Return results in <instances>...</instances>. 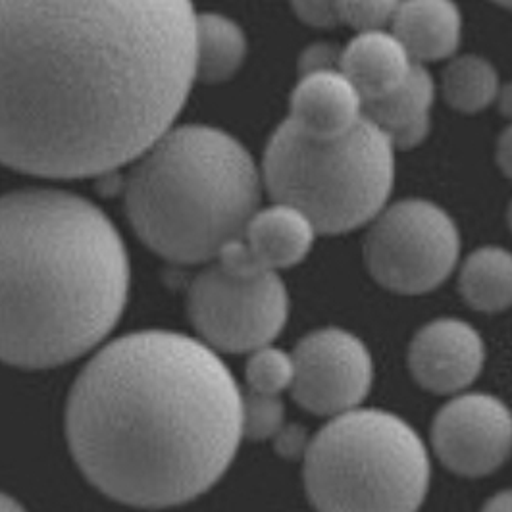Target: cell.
Returning a JSON list of instances; mask_svg holds the SVG:
<instances>
[{
	"label": "cell",
	"mask_w": 512,
	"mask_h": 512,
	"mask_svg": "<svg viewBox=\"0 0 512 512\" xmlns=\"http://www.w3.org/2000/svg\"><path fill=\"white\" fill-rule=\"evenodd\" d=\"M285 407L280 395L249 391L243 395V436L268 439L282 432Z\"/></svg>",
	"instance_id": "21"
},
{
	"label": "cell",
	"mask_w": 512,
	"mask_h": 512,
	"mask_svg": "<svg viewBox=\"0 0 512 512\" xmlns=\"http://www.w3.org/2000/svg\"><path fill=\"white\" fill-rule=\"evenodd\" d=\"M247 41L241 27L220 14L197 16V77L220 83L243 64Z\"/></svg>",
	"instance_id": "18"
},
{
	"label": "cell",
	"mask_w": 512,
	"mask_h": 512,
	"mask_svg": "<svg viewBox=\"0 0 512 512\" xmlns=\"http://www.w3.org/2000/svg\"><path fill=\"white\" fill-rule=\"evenodd\" d=\"M393 178V143L364 116L337 137L310 135L287 120L264 156L270 195L301 210L320 233H343L372 220Z\"/></svg>",
	"instance_id": "5"
},
{
	"label": "cell",
	"mask_w": 512,
	"mask_h": 512,
	"mask_svg": "<svg viewBox=\"0 0 512 512\" xmlns=\"http://www.w3.org/2000/svg\"><path fill=\"white\" fill-rule=\"evenodd\" d=\"M191 283L187 308L206 345L253 353L270 345L287 322L289 299L278 272L258 266L241 237L231 241Z\"/></svg>",
	"instance_id": "7"
},
{
	"label": "cell",
	"mask_w": 512,
	"mask_h": 512,
	"mask_svg": "<svg viewBox=\"0 0 512 512\" xmlns=\"http://www.w3.org/2000/svg\"><path fill=\"white\" fill-rule=\"evenodd\" d=\"M249 391L264 395H282L285 389H291L295 364L293 357L276 347H260L253 351L245 368Z\"/></svg>",
	"instance_id": "20"
},
{
	"label": "cell",
	"mask_w": 512,
	"mask_h": 512,
	"mask_svg": "<svg viewBox=\"0 0 512 512\" xmlns=\"http://www.w3.org/2000/svg\"><path fill=\"white\" fill-rule=\"evenodd\" d=\"M461 291L464 301L482 312L512 307V253L499 247L472 253L462 266Z\"/></svg>",
	"instance_id": "17"
},
{
	"label": "cell",
	"mask_w": 512,
	"mask_h": 512,
	"mask_svg": "<svg viewBox=\"0 0 512 512\" xmlns=\"http://www.w3.org/2000/svg\"><path fill=\"white\" fill-rule=\"evenodd\" d=\"M482 512H512V489L493 495Z\"/></svg>",
	"instance_id": "26"
},
{
	"label": "cell",
	"mask_w": 512,
	"mask_h": 512,
	"mask_svg": "<svg viewBox=\"0 0 512 512\" xmlns=\"http://www.w3.org/2000/svg\"><path fill=\"white\" fill-rule=\"evenodd\" d=\"M129 291L124 241L101 208L56 189L0 197V360L51 368L97 347Z\"/></svg>",
	"instance_id": "3"
},
{
	"label": "cell",
	"mask_w": 512,
	"mask_h": 512,
	"mask_svg": "<svg viewBox=\"0 0 512 512\" xmlns=\"http://www.w3.org/2000/svg\"><path fill=\"white\" fill-rule=\"evenodd\" d=\"M77 466L108 497L181 505L230 468L243 395L212 347L181 333H129L79 374L66 410Z\"/></svg>",
	"instance_id": "2"
},
{
	"label": "cell",
	"mask_w": 512,
	"mask_h": 512,
	"mask_svg": "<svg viewBox=\"0 0 512 512\" xmlns=\"http://www.w3.org/2000/svg\"><path fill=\"white\" fill-rule=\"evenodd\" d=\"M297 16L310 26L330 27L339 22V0H291Z\"/></svg>",
	"instance_id": "23"
},
{
	"label": "cell",
	"mask_w": 512,
	"mask_h": 512,
	"mask_svg": "<svg viewBox=\"0 0 512 512\" xmlns=\"http://www.w3.org/2000/svg\"><path fill=\"white\" fill-rule=\"evenodd\" d=\"M432 441L449 470L480 478L495 472L512 451V412L493 395L466 393L437 412Z\"/></svg>",
	"instance_id": "10"
},
{
	"label": "cell",
	"mask_w": 512,
	"mask_h": 512,
	"mask_svg": "<svg viewBox=\"0 0 512 512\" xmlns=\"http://www.w3.org/2000/svg\"><path fill=\"white\" fill-rule=\"evenodd\" d=\"M293 357V399L314 414H343L357 409L374 380L370 351L357 335L324 328L308 333Z\"/></svg>",
	"instance_id": "9"
},
{
	"label": "cell",
	"mask_w": 512,
	"mask_h": 512,
	"mask_svg": "<svg viewBox=\"0 0 512 512\" xmlns=\"http://www.w3.org/2000/svg\"><path fill=\"white\" fill-rule=\"evenodd\" d=\"M260 197L255 162L228 133L170 128L126 180L129 222L156 255L199 264L239 239Z\"/></svg>",
	"instance_id": "4"
},
{
	"label": "cell",
	"mask_w": 512,
	"mask_h": 512,
	"mask_svg": "<svg viewBox=\"0 0 512 512\" xmlns=\"http://www.w3.org/2000/svg\"><path fill=\"white\" fill-rule=\"evenodd\" d=\"M484 359L480 333L455 318L430 322L410 343L412 376L424 389L439 395L459 393L472 384L484 368Z\"/></svg>",
	"instance_id": "11"
},
{
	"label": "cell",
	"mask_w": 512,
	"mask_h": 512,
	"mask_svg": "<svg viewBox=\"0 0 512 512\" xmlns=\"http://www.w3.org/2000/svg\"><path fill=\"white\" fill-rule=\"evenodd\" d=\"M305 484L318 512H416L430 487V457L403 418L353 409L308 445Z\"/></svg>",
	"instance_id": "6"
},
{
	"label": "cell",
	"mask_w": 512,
	"mask_h": 512,
	"mask_svg": "<svg viewBox=\"0 0 512 512\" xmlns=\"http://www.w3.org/2000/svg\"><path fill=\"white\" fill-rule=\"evenodd\" d=\"M495 2H499V4H503L507 8H512V0H495Z\"/></svg>",
	"instance_id": "29"
},
{
	"label": "cell",
	"mask_w": 512,
	"mask_h": 512,
	"mask_svg": "<svg viewBox=\"0 0 512 512\" xmlns=\"http://www.w3.org/2000/svg\"><path fill=\"white\" fill-rule=\"evenodd\" d=\"M316 228L295 206H270L255 212L241 243L258 266L278 272L299 264L310 253Z\"/></svg>",
	"instance_id": "14"
},
{
	"label": "cell",
	"mask_w": 512,
	"mask_h": 512,
	"mask_svg": "<svg viewBox=\"0 0 512 512\" xmlns=\"http://www.w3.org/2000/svg\"><path fill=\"white\" fill-rule=\"evenodd\" d=\"M497 160L499 166L503 168V172L512 178V126L507 129L501 139H499V147H497Z\"/></svg>",
	"instance_id": "25"
},
{
	"label": "cell",
	"mask_w": 512,
	"mask_h": 512,
	"mask_svg": "<svg viewBox=\"0 0 512 512\" xmlns=\"http://www.w3.org/2000/svg\"><path fill=\"white\" fill-rule=\"evenodd\" d=\"M341 72L357 87L362 104L399 89L416 64L395 35L364 31L341 54Z\"/></svg>",
	"instance_id": "13"
},
{
	"label": "cell",
	"mask_w": 512,
	"mask_h": 512,
	"mask_svg": "<svg viewBox=\"0 0 512 512\" xmlns=\"http://www.w3.org/2000/svg\"><path fill=\"white\" fill-rule=\"evenodd\" d=\"M0 512H26V509L16 499L0 493Z\"/></svg>",
	"instance_id": "28"
},
{
	"label": "cell",
	"mask_w": 512,
	"mask_h": 512,
	"mask_svg": "<svg viewBox=\"0 0 512 512\" xmlns=\"http://www.w3.org/2000/svg\"><path fill=\"white\" fill-rule=\"evenodd\" d=\"M443 91L449 104L461 112L484 110L499 95L497 72L484 58L462 56L445 70Z\"/></svg>",
	"instance_id": "19"
},
{
	"label": "cell",
	"mask_w": 512,
	"mask_h": 512,
	"mask_svg": "<svg viewBox=\"0 0 512 512\" xmlns=\"http://www.w3.org/2000/svg\"><path fill=\"white\" fill-rule=\"evenodd\" d=\"M357 87L339 70H322L301 77L291 97L289 120L316 137H337L362 120Z\"/></svg>",
	"instance_id": "12"
},
{
	"label": "cell",
	"mask_w": 512,
	"mask_h": 512,
	"mask_svg": "<svg viewBox=\"0 0 512 512\" xmlns=\"http://www.w3.org/2000/svg\"><path fill=\"white\" fill-rule=\"evenodd\" d=\"M509 224H511V230H512V205H511V208H509Z\"/></svg>",
	"instance_id": "30"
},
{
	"label": "cell",
	"mask_w": 512,
	"mask_h": 512,
	"mask_svg": "<svg viewBox=\"0 0 512 512\" xmlns=\"http://www.w3.org/2000/svg\"><path fill=\"white\" fill-rule=\"evenodd\" d=\"M195 79L191 0H0V164L112 172L172 128Z\"/></svg>",
	"instance_id": "1"
},
{
	"label": "cell",
	"mask_w": 512,
	"mask_h": 512,
	"mask_svg": "<svg viewBox=\"0 0 512 512\" xmlns=\"http://www.w3.org/2000/svg\"><path fill=\"white\" fill-rule=\"evenodd\" d=\"M499 108L505 116L512 118V83L503 87L501 93H499Z\"/></svg>",
	"instance_id": "27"
},
{
	"label": "cell",
	"mask_w": 512,
	"mask_h": 512,
	"mask_svg": "<svg viewBox=\"0 0 512 512\" xmlns=\"http://www.w3.org/2000/svg\"><path fill=\"white\" fill-rule=\"evenodd\" d=\"M459 253L455 222L428 201H403L387 208L364 247L372 276L405 295L436 289L453 272Z\"/></svg>",
	"instance_id": "8"
},
{
	"label": "cell",
	"mask_w": 512,
	"mask_h": 512,
	"mask_svg": "<svg viewBox=\"0 0 512 512\" xmlns=\"http://www.w3.org/2000/svg\"><path fill=\"white\" fill-rule=\"evenodd\" d=\"M434 103V81L414 66L409 79L382 99L362 104V114L384 131L393 147H414L430 129V108Z\"/></svg>",
	"instance_id": "16"
},
{
	"label": "cell",
	"mask_w": 512,
	"mask_h": 512,
	"mask_svg": "<svg viewBox=\"0 0 512 512\" xmlns=\"http://www.w3.org/2000/svg\"><path fill=\"white\" fill-rule=\"evenodd\" d=\"M401 0H339V22L364 31H382L393 22Z\"/></svg>",
	"instance_id": "22"
},
{
	"label": "cell",
	"mask_w": 512,
	"mask_h": 512,
	"mask_svg": "<svg viewBox=\"0 0 512 512\" xmlns=\"http://www.w3.org/2000/svg\"><path fill=\"white\" fill-rule=\"evenodd\" d=\"M461 12L453 0H403L393 29L412 60H439L457 51Z\"/></svg>",
	"instance_id": "15"
},
{
	"label": "cell",
	"mask_w": 512,
	"mask_h": 512,
	"mask_svg": "<svg viewBox=\"0 0 512 512\" xmlns=\"http://www.w3.org/2000/svg\"><path fill=\"white\" fill-rule=\"evenodd\" d=\"M337 60V51L330 45H316L308 49L303 58H301V72L312 74V72H322V70H335L333 64Z\"/></svg>",
	"instance_id": "24"
}]
</instances>
